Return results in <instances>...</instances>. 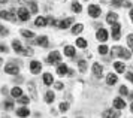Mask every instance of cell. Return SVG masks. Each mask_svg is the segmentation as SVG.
<instances>
[{"label": "cell", "instance_id": "11", "mask_svg": "<svg viewBox=\"0 0 133 118\" xmlns=\"http://www.w3.org/2000/svg\"><path fill=\"white\" fill-rule=\"evenodd\" d=\"M111 6L112 8H129V9L133 8L129 0H111Z\"/></svg>", "mask_w": 133, "mask_h": 118}, {"label": "cell", "instance_id": "15", "mask_svg": "<svg viewBox=\"0 0 133 118\" xmlns=\"http://www.w3.org/2000/svg\"><path fill=\"white\" fill-rule=\"evenodd\" d=\"M27 90H29V93H30L31 99H33V100H37V91H36V84L33 82V81H29V82H27Z\"/></svg>", "mask_w": 133, "mask_h": 118}, {"label": "cell", "instance_id": "53", "mask_svg": "<svg viewBox=\"0 0 133 118\" xmlns=\"http://www.w3.org/2000/svg\"><path fill=\"white\" fill-rule=\"evenodd\" d=\"M0 66H3V58L0 57Z\"/></svg>", "mask_w": 133, "mask_h": 118}, {"label": "cell", "instance_id": "23", "mask_svg": "<svg viewBox=\"0 0 133 118\" xmlns=\"http://www.w3.org/2000/svg\"><path fill=\"white\" fill-rule=\"evenodd\" d=\"M17 115H18L19 118H27L29 115H30V109H29L27 106L18 108V109H17Z\"/></svg>", "mask_w": 133, "mask_h": 118}, {"label": "cell", "instance_id": "18", "mask_svg": "<svg viewBox=\"0 0 133 118\" xmlns=\"http://www.w3.org/2000/svg\"><path fill=\"white\" fill-rule=\"evenodd\" d=\"M36 45H39V47H42V48H48L49 47V41H48V36H39V37H37L36 41Z\"/></svg>", "mask_w": 133, "mask_h": 118}, {"label": "cell", "instance_id": "45", "mask_svg": "<svg viewBox=\"0 0 133 118\" xmlns=\"http://www.w3.org/2000/svg\"><path fill=\"white\" fill-rule=\"evenodd\" d=\"M0 53H9V48L6 45H0Z\"/></svg>", "mask_w": 133, "mask_h": 118}, {"label": "cell", "instance_id": "14", "mask_svg": "<svg viewBox=\"0 0 133 118\" xmlns=\"http://www.w3.org/2000/svg\"><path fill=\"white\" fill-rule=\"evenodd\" d=\"M112 108L118 109V111L124 109V108H126V100H124L123 97H115L114 100H112Z\"/></svg>", "mask_w": 133, "mask_h": 118}, {"label": "cell", "instance_id": "7", "mask_svg": "<svg viewBox=\"0 0 133 118\" xmlns=\"http://www.w3.org/2000/svg\"><path fill=\"white\" fill-rule=\"evenodd\" d=\"M96 39L100 42V43H105V42L109 39V31L106 29H99L96 31Z\"/></svg>", "mask_w": 133, "mask_h": 118}, {"label": "cell", "instance_id": "43", "mask_svg": "<svg viewBox=\"0 0 133 118\" xmlns=\"http://www.w3.org/2000/svg\"><path fill=\"white\" fill-rule=\"evenodd\" d=\"M8 33H9V30L5 29V27H2V30H0V36H3V37H5V36H8Z\"/></svg>", "mask_w": 133, "mask_h": 118}, {"label": "cell", "instance_id": "56", "mask_svg": "<svg viewBox=\"0 0 133 118\" xmlns=\"http://www.w3.org/2000/svg\"><path fill=\"white\" fill-rule=\"evenodd\" d=\"M63 118H66V117H63Z\"/></svg>", "mask_w": 133, "mask_h": 118}, {"label": "cell", "instance_id": "31", "mask_svg": "<svg viewBox=\"0 0 133 118\" xmlns=\"http://www.w3.org/2000/svg\"><path fill=\"white\" fill-rule=\"evenodd\" d=\"M70 8H72V11L75 12V14H81V12H82V6H81L79 2H72Z\"/></svg>", "mask_w": 133, "mask_h": 118}, {"label": "cell", "instance_id": "16", "mask_svg": "<svg viewBox=\"0 0 133 118\" xmlns=\"http://www.w3.org/2000/svg\"><path fill=\"white\" fill-rule=\"evenodd\" d=\"M63 53L66 57H70V58H75V55H76V48L72 47V45H66L64 49H63Z\"/></svg>", "mask_w": 133, "mask_h": 118}, {"label": "cell", "instance_id": "13", "mask_svg": "<svg viewBox=\"0 0 133 118\" xmlns=\"http://www.w3.org/2000/svg\"><path fill=\"white\" fill-rule=\"evenodd\" d=\"M91 72H93V75L96 78H100L103 76V66L100 64V63H93V66H91Z\"/></svg>", "mask_w": 133, "mask_h": 118}, {"label": "cell", "instance_id": "17", "mask_svg": "<svg viewBox=\"0 0 133 118\" xmlns=\"http://www.w3.org/2000/svg\"><path fill=\"white\" fill-rule=\"evenodd\" d=\"M57 75L58 76H67V72H69V67H67V64H64V63H60V64H57Z\"/></svg>", "mask_w": 133, "mask_h": 118}, {"label": "cell", "instance_id": "35", "mask_svg": "<svg viewBox=\"0 0 133 118\" xmlns=\"http://www.w3.org/2000/svg\"><path fill=\"white\" fill-rule=\"evenodd\" d=\"M17 100H18V103L19 105H23V106H27V105H29V103H30V97H29V96H21V97H19V99H17Z\"/></svg>", "mask_w": 133, "mask_h": 118}, {"label": "cell", "instance_id": "49", "mask_svg": "<svg viewBox=\"0 0 133 118\" xmlns=\"http://www.w3.org/2000/svg\"><path fill=\"white\" fill-rule=\"evenodd\" d=\"M127 97H129V100H132V102H133V93H130V91H129V94H127Z\"/></svg>", "mask_w": 133, "mask_h": 118}, {"label": "cell", "instance_id": "8", "mask_svg": "<svg viewBox=\"0 0 133 118\" xmlns=\"http://www.w3.org/2000/svg\"><path fill=\"white\" fill-rule=\"evenodd\" d=\"M30 15H31V12L27 8H19L18 11H17V17L21 21H29L30 19Z\"/></svg>", "mask_w": 133, "mask_h": 118}, {"label": "cell", "instance_id": "47", "mask_svg": "<svg viewBox=\"0 0 133 118\" xmlns=\"http://www.w3.org/2000/svg\"><path fill=\"white\" fill-rule=\"evenodd\" d=\"M129 18H130V21L133 23V8L132 9H129Z\"/></svg>", "mask_w": 133, "mask_h": 118}, {"label": "cell", "instance_id": "21", "mask_svg": "<svg viewBox=\"0 0 133 118\" xmlns=\"http://www.w3.org/2000/svg\"><path fill=\"white\" fill-rule=\"evenodd\" d=\"M106 23L108 24H115V23H118V14L117 12H108L106 14Z\"/></svg>", "mask_w": 133, "mask_h": 118}, {"label": "cell", "instance_id": "48", "mask_svg": "<svg viewBox=\"0 0 133 118\" xmlns=\"http://www.w3.org/2000/svg\"><path fill=\"white\" fill-rule=\"evenodd\" d=\"M67 76H75V70H73V69H69V72H67Z\"/></svg>", "mask_w": 133, "mask_h": 118}, {"label": "cell", "instance_id": "38", "mask_svg": "<svg viewBox=\"0 0 133 118\" xmlns=\"http://www.w3.org/2000/svg\"><path fill=\"white\" fill-rule=\"evenodd\" d=\"M127 45L132 49V55H133V33H130V35L127 36Z\"/></svg>", "mask_w": 133, "mask_h": 118}, {"label": "cell", "instance_id": "40", "mask_svg": "<svg viewBox=\"0 0 133 118\" xmlns=\"http://www.w3.org/2000/svg\"><path fill=\"white\" fill-rule=\"evenodd\" d=\"M118 91H120V94H121V96H127V94H129V88H127L126 85H121Z\"/></svg>", "mask_w": 133, "mask_h": 118}, {"label": "cell", "instance_id": "32", "mask_svg": "<svg viewBox=\"0 0 133 118\" xmlns=\"http://www.w3.org/2000/svg\"><path fill=\"white\" fill-rule=\"evenodd\" d=\"M19 33H21V36H24L25 39H33V37H35V33H33V31H31V30H25V29H23L21 30V31H19Z\"/></svg>", "mask_w": 133, "mask_h": 118}, {"label": "cell", "instance_id": "26", "mask_svg": "<svg viewBox=\"0 0 133 118\" xmlns=\"http://www.w3.org/2000/svg\"><path fill=\"white\" fill-rule=\"evenodd\" d=\"M75 45H76V48L85 49V48H88V42H87V39H84V37H78V39L75 41Z\"/></svg>", "mask_w": 133, "mask_h": 118}, {"label": "cell", "instance_id": "34", "mask_svg": "<svg viewBox=\"0 0 133 118\" xmlns=\"http://www.w3.org/2000/svg\"><path fill=\"white\" fill-rule=\"evenodd\" d=\"M14 102L12 100H5L3 103H2V108L5 109V111H11V109H14Z\"/></svg>", "mask_w": 133, "mask_h": 118}, {"label": "cell", "instance_id": "28", "mask_svg": "<svg viewBox=\"0 0 133 118\" xmlns=\"http://www.w3.org/2000/svg\"><path fill=\"white\" fill-rule=\"evenodd\" d=\"M9 94L12 96L14 99H19L21 96H23V90H21V87H14L12 90H11V93Z\"/></svg>", "mask_w": 133, "mask_h": 118}, {"label": "cell", "instance_id": "42", "mask_svg": "<svg viewBox=\"0 0 133 118\" xmlns=\"http://www.w3.org/2000/svg\"><path fill=\"white\" fill-rule=\"evenodd\" d=\"M46 23L51 24V25H57V24H58V23H57V19H55V18H52V17H48V18H46Z\"/></svg>", "mask_w": 133, "mask_h": 118}, {"label": "cell", "instance_id": "29", "mask_svg": "<svg viewBox=\"0 0 133 118\" xmlns=\"http://www.w3.org/2000/svg\"><path fill=\"white\" fill-rule=\"evenodd\" d=\"M78 69L81 73H85L87 69H88V63H87V60H78Z\"/></svg>", "mask_w": 133, "mask_h": 118}, {"label": "cell", "instance_id": "41", "mask_svg": "<svg viewBox=\"0 0 133 118\" xmlns=\"http://www.w3.org/2000/svg\"><path fill=\"white\" fill-rule=\"evenodd\" d=\"M54 88L55 90H63L64 88V84L61 82V81H57V82H54Z\"/></svg>", "mask_w": 133, "mask_h": 118}, {"label": "cell", "instance_id": "30", "mask_svg": "<svg viewBox=\"0 0 133 118\" xmlns=\"http://www.w3.org/2000/svg\"><path fill=\"white\" fill-rule=\"evenodd\" d=\"M46 18H43V17H37L36 19H35V25L36 27H45L46 25Z\"/></svg>", "mask_w": 133, "mask_h": 118}, {"label": "cell", "instance_id": "50", "mask_svg": "<svg viewBox=\"0 0 133 118\" xmlns=\"http://www.w3.org/2000/svg\"><path fill=\"white\" fill-rule=\"evenodd\" d=\"M23 81V78L21 76H17V79H14V82H21Z\"/></svg>", "mask_w": 133, "mask_h": 118}, {"label": "cell", "instance_id": "12", "mask_svg": "<svg viewBox=\"0 0 133 118\" xmlns=\"http://www.w3.org/2000/svg\"><path fill=\"white\" fill-rule=\"evenodd\" d=\"M30 72L33 75H39L42 72V63L37 60H31L30 61Z\"/></svg>", "mask_w": 133, "mask_h": 118}, {"label": "cell", "instance_id": "46", "mask_svg": "<svg viewBox=\"0 0 133 118\" xmlns=\"http://www.w3.org/2000/svg\"><path fill=\"white\" fill-rule=\"evenodd\" d=\"M0 91H2V94H8V93H11V91H9V90H8L6 87H5V85L2 87V90H0Z\"/></svg>", "mask_w": 133, "mask_h": 118}, {"label": "cell", "instance_id": "51", "mask_svg": "<svg viewBox=\"0 0 133 118\" xmlns=\"http://www.w3.org/2000/svg\"><path fill=\"white\" fill-rule=\"evenodd\" d=\"M130 112L133 114V102H132V103H130Z\"/></svg>", "mask_w": 133, "mask_h": 118}, {"label": "cell", "instance_id": "19", "mask_svg": "<svg viewBox=\"0 0 133 118\" xmlns=\"http://www.w3.org/2000/svg\"><path fill=\"white\" fill-rule=\"evenodd\" d=\"M117 82H118V76H117V73L111 72V73H108V75H106V84H108L109 87L115 85Z\"/></svg>", "mask_w": 133, "mask_h": 118}, {"label": "cell", "instance_id": "9", "mask_svg": "<svg viewBox=\"0 0 133 118\" xmlns=\"http://www.w3.org/2000/svg\"><path fill=\"white\" fill-rule=\"evenodd\" d=\"M73 24H75V18H64V19L58 21L57 27H58V29H61V30H66V29H70Z\"/></svg>", "mask_w": 133, "mask_h": 118}, {"label": "cell", "instance_id": "24", "mask_svg": "<svg viewBox=\"0 0 133 118\" xmlns=\"http://www.w3.org/2000/svg\"><path fill=\"white\" fill-rule=\"evenodd\" d=\"M11 47H12V49H14L17 54H21V53H23V49H24V47L21 45V42H19V41H15V39L12 41Z\"/></svg>", "mask_w": 133, "mask_h": 118}, {"label": "cell", "instance_id": "22", "mask_svg": "<svg viewBox=\"0 0 133 118\" xmlns=\"http://www.w3.org/2000/svg\"><path fill=\"white\" fill-rule=\"evenodd\" d=\"M82 30H84V24H81V23H75L70 27V31H72V35H79V33H82Z\"/></svg>", "mask_w": 133, "mask_h": 118}, {"label": "cell", "instance_id": "36", "mask_svg": "<svg viewBox=\"0 0 133 118\" xmlns=\"http://www.w3.org/2000/svg\"><path fill=\"white\" fill-rule=\"evenodd\" d=\"M69 106H70V105H69V102H61L60 105H58V111L64 114V112L69 111Z\"/></svg>", "mask_w": 133, "mask_h": 118}, {"label": "cell", "instance_id": "4", "mask_svg": "<svg viewBox=\"0 0 133 118\" xmlns=\"http://www.w3.org/2000/svg\"><path fill=\"white\" fill-rule=\"evenodd\" d=\"M60 60H61V54L58 51H51L49 55L46 57V63L48 64H60Z\"/></svg>", "mask_w": 133, "mask_h": 118}, {"label": "cell", "instance_id": "1", "mask_svg": "<svg viewBox=\"0 0 133 118\" xmlns=\"http://www.w3.org/2000/svg\"><path fill=\"white\" fill-rule=\"evenodd\" d=\"M114 55H118L123 60H130L132 51H129L127 48H123V47H112V49H111V57H114Z\"/></svg>", "mask_w": 133, "mask_h": 118}, {"label": "cell", "instance_id": "20", "mask_svg": "<svg viewBox=\"0 0 133 118\" xmlns=\"http://www.w3.org/2000/svg\"><path fill=\"white\" fill-rule=\"evenodd\" d=\"M42 81H43V85H46V87H51V85H54V76L51 75V73H43L42 76Z\"/></svg>", "mask_w": 133, "mask_h": 118}, {"label": "cell", "instance_id": "10", "mask_svg": "<svg viewBox=\"0 0 133 118\" xmlns=\"http://www.w3.org/2000/svg\"><path fill=\"white\" fill-rule=\"evenodd\" d=\"M0 18H3V19H8V21H11V23H15L18 17L15 15V12H11V11H0Z\"/></svg>", "mask_w": 133, "mask_h": 118}, {"label": "cell", "instance_id": "27", "mask_svg": "<svg viewBox=\"0 0 133 118\" xmlns=\"http://www.w3.org/2000/svg\"><path fill=\"white\" fill-rule=\"evenodd\" d=\"M114 69L115 72H118V73H123V72H126V64L123 63V61H114Z\"/></svg>", "mask_w": 133, "mask_h": 118}, {"label": "cell", "instance_id": "3", "mask_svg": "<svg viewBox=\"0 0 133 118\" xmlns=\"http://www.w3.org/2000/svg\"><path fill=\"white\" fill-rule=\"evenodd\" d=\"M87 14H88V17L91 18H99L100 15H102V8L99 5H90L88 8H87Z\"/></svg>", "mask_w": 133, "mask_h": 118}, {"label": "cell", "instance_id": "5", "mask_svg": "<svg viewBox=\"0 0 133 118\" xmlns=\"http://www.w3.org/2000/svg\"><path fill=\"white\" fill-rule=\"evenodd\" d=\"M111 37L114 41H120L121 39V24L120 23H115L111 25Z\"/></svg>", "mask_w": 133, "mask_h": 118}, {"label": "cell", "instance_id": "2", "mask_svg": "<svg viewBox=\"0 0 133 118\" xmlns=\"http://www.w3.org/2000/svg\"><path fill=\"white\" fill-rule=\"evenodd\" d=\"M5 72L8 75H14V76H18L19 75V66L15 64L14 61H9L5 64Z\"/></svg>", "mask_w": 133, "mask_h": 118}, {"label": "cell", "instance_id": "25", "mask_svg": "<svg viewBox=\"0 0 133 118\" xmlns=\"http://www.w3.org/2000/svg\"><path fill=\"white\" fill-rule=\"evenodd\" d=\"M43 100H45V103H48V105H51L52 102L55 100V94L54 91H51V90H48L46 93H45V97H43Z\"/></svg>", "mask_w": 133, "mask_h": 118}, {"label": "cell", "instance_id": "54", "mask_svg": "<svg viewBox=\"0 0 133 118\" xmlns=\"http://www.w3.org/2000/svg\"><path fill=\"white\" fill-rule=\"evenodd\" d=\"M0 30H2V24H0Z\"/></svg>", "mask_w": 133, "mask_h": 118}, {"label": "cell", "instance_id": "39", "mask_svg": "<svg viewBox=\"0 0 133 118\" xmlns=\"http://www.w3.org/2000/svg\"><path fill=\"white\" fill-rule=\"evenodd\" d=\"M29 6H30V12L31 14H37V6L35 2H29Z\"/></svg>", "mask_w": 133, "mask_h": 118}, {"label": "cell", "instance_id": "55", "mask_svg": "<svg viewBox=\"0 0 133 118\" xmlns=\"http://www.w3.org/2000/svg\"><path fill=\"white\" fill-rule=\"evenodd\" d=\"M78 118H82V117H78Z\"/></svg>", "mask_w": 133, "mask_h": 118}, {"label": "cell", "instance_id": "44", "mask_svg": "<svg viewBox=\"0 0 133 118\" xmlns=\"http://www.w3.org/2000/svg\"><path fill=\"white\" fill-rule=\"evenodd\" d=\"M126 78L133 84V72H127V73H126Z\"/></svg>", "mask_w": 133, "mask_h": 118}, {"label": "cell", "instance_id": "52", "mask_svg": "<svg viewBox=\"0 0 133 118\" xmlns=\"http://www.w3.org/2000/svg\"><path fill=\"white\" fill-rule=\"evenodd\" d=\"M9 0H0V3H8Z\"/></svg>", "mask_w": 133, "mask_h": 118}, {"label": "cell", "instance_id": "37", "mask_svg": "<svg viewBox=\"0 0 133 118\" xmlns=\"http://www.w3.org/2000/svg\"><path fill=\"white\" fill-rule=\"evenodd\" d=\"M33 54H35V51H33V49H31L30 47H29V48H24V49H23V53H21V55H25V57H30V55H33Z\"/></svg>", "mask_w": 133, "mask_h": 118}, {"label": "cell", "instance_id": "6", "mask_svg": "<svg viewBox=\"0 0 133 118\" xmlns=\"http://www.w3.org/2000/svg\"><path fill=\"white\" fill-rule=\"evenodd\" d=\"M121 112L115 108H111V109H106L102 112V118H120Z\"/></svg>", "mask_w": 133, "mask_h": 118}, {"label": "cell", "instance_id": "33", "mask_svg": "<svg viewBox=\"0 0 133 118\" xmlns=\"http://www.w3.org/2000/svg\"><path fill=\"white\" fill-rule=\"evenodd\" d=\"M97 51H99L100 55H106V54L109 53V47H108V45H105V43H100L99 48H97Z\"/></svg>", "mask_w": 133, "mask_h": 118}]
</instances>
